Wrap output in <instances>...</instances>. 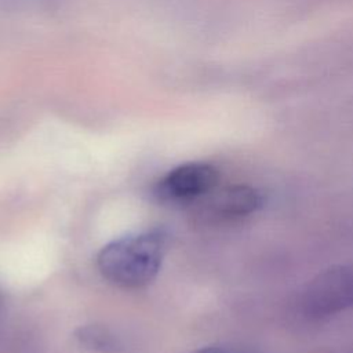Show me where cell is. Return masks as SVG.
I'll return each instance as SVG.
<instances>
[{
  "instance_id": "6da1fadb",
  "label": "cell",
  "mask_w": 353,
  "mask_h": 353,
  "mask_svg": "<svg viewBox=\"0 0 353 353\" xmlns=\"http://www.w3.org/2000/svg\"><path fill=\"white\" fill-rule=\"evenodd\" d=\"M168 250V233L152 229L130 233L105 244L97 255L102 277L123 290H139L159 274Z\"/></svg>"
},
{
  "instance_id": "7a4b0ae2",
  "label": "cell",
  "mask_w": 353,
  "mask_h": 353,
  "mask_svg": "<svg viewBox=\"0 0 353 353\" xmlns=\"http://www.w3.org/2000/svg\"><path fill=\"white\" fill-rule=\"evenodd\" d=\"M299 307L309 320H323L353 307V265L332 266L303 288Z\"/></svg>"
},
{
  "instance_id": "3957f363",
  "label": "cell",
  "mask_w": 353,
  "mask_h": 353,
  "mask_svg": "<svg viewBox=\"0 0 353 353\" xmlns=\"http://www.w3.org/2000/svg\"><path fill=\"white\" fill-rule=\"evenodd\" d=\"M218 170L201 161L181 164L163 175L153 188L154 197L165 204H188L214 190Z\"/></svg>"
},
{
  "instance_id": "277c9868",
  "label": "cell",
  "mask_w": 353,
  "mask_h": 353,
  "mask_svg": "<svg viewBox=\"0 0 353 353\" xmlns=\"http://www.w3.org/2000/svg\"><path fill=\"white\" fill-rule=\"evenodd\" d=\"M201 214L215 219H236L258 211L262 205L261 193L247 185H233L210 192L201 203Z\"/></svg>"
},
{
  "instance_id": "5b68a950",
  "label": "cell",
  "mask_w": 353,
  "mask_h": 353,
  "mask_svg": "<svg viewBox=\"0 0 353 353\" xmlns=\"http://www.w3.org/2000/svg\"><path fill=\"white\" fill-rule=\"evenodd\" d=\"M74 339L84 349L94 353H123V339L110 328L101 324H85L74 331Z\"/></svg>"
},
{
  "instance_id": "8992f818",
  "label": "cell",
  "mask_w": 353,
  "mask_h": 353,
  "mask_svg": "<svg viewBox=\"0 0 353 353\" xmlns=\"http://www.w3.org/2000/svg\"><path fill=\"white\" fill-rule=\"evenodd\" d=\"M190 353H252V352L245 347L234 346V345H210V346H203L200 349H196Z\"/></svg>"
}]
</instances>
